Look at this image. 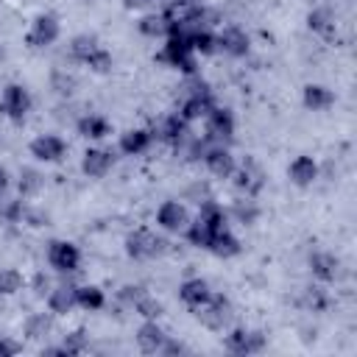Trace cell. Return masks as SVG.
<instances>
[{
	"instance_id": "6da1fadb",
	"label": "cell",
	"mask_w": 357,
	"mask_h": 357,
	"mask_svg": "<svg viewBox=\"0 0 357 357\" xmlns=\"http://www.w3.org/2000/svg\"><path fill=\"white\" fill-rule=\"evenodd\" d=\"M162 61H167L170 67L181 70L184 75H195V53H192V45H190V36H181V33H167V42L159 53Z\"/></svg>"
},
{
	"instance_id": "7a4b0ae2",
	"label": "cell",
	"mask_w": 357,
	"mask_h": 357,
	"mask_svg": "<svg viewBox=\"0 0 357 357\" xmlns=\"http://www.w3.org/2000/svg\"><path fill=\"white\" fill-rule=\"evenodd\" d=\"M165 240L156 237L151 229H134L128 237H126V254L131 259H153L165 251Z\"/></svg>"
},
{
	"instance_id": "3957f363",
	"label": "cell",
	"mask_w": 357,
	"mask_h": 357,
	"mask_svg": "<svg viewBox=\"0 0 357 357\" xmlns=\"http://www.w3.org/2000/svg\"><path fill=\"white\" fill-rule=\"evenodd\" d=\"M195 315H198V321L206 326V329H212V332H220L223 326H229L231 324V304H229V298H223V296H209V301L206 304H201L198 310H195Z\"/></svg>"
},
{
	"instance_id": "277c9868",
	"label": "cell",
	"mask_w": 357,
	"mask_h": 357,
	"mask_svg": "<svg viewBox=\"0 0 357 357\" xmlns=\"http://www.w3.org/2000/svg\"><path fill=\"white\" fill-rule=\"evenodd\" d=\"M0 112L14 120V123H22L25 114L31 112V92L22 86V84H8L3 86V95H0Z\"/></svg>"
},
{
	"instance_id": "5b68a950",
	"label": "cell",
	"mask_w": 357,
	"mask_h": 357,
	"mask_svg": "<svg viewBox=\"0 0 357 357\" xmlns=\"http://www.w3.org/2000/svg\"><path fill=\"white\" fill-rule=\"evenodd\" d=\"M47 262L56 273H75L81 265V251L70 240H53L47 245Z\"/></svg>"
},
{
	"instance_id": "8992f818",
	"label": "cell",
	"mask_w": 357,
	"mask_h": 357,
	"mask_svg": "<svg viewBox=\"0 0 357 357\" xmlns=\"http://www.w3.org/2000/svg\"><path fill=\"white\" fill-rule=\"evenodd\" d=\"M204 120H206V134H204V137H206L212 145H223V142H229V139L234 137V117H231L229 109L212 106Z\"/></svg>"
},
{
	"instance_id": "52a82bcc",
	"label": "cell",
	"mask_w": 357,
	"mask_h": 357,
	"mask_svg": "<svg viewBox=\"0 0 357 357\" xmlns=\"http://www.w3.org/2000/svg\"><path fill=\"white\" fill-rule=\"evenodd\" d=\"M231 176H234V187H237L240 192H245V198H254V195L262 190V184H265V173H262V167H259L251 156H245L243 165L234 167Z\"/></svg>"
},
{
	"instance_id": "ba28073f",
	"label": "cell",
	"mask_w": 357,
	"mask_h": 357,
	"mask_svg": "<svg viewBox=\"0 0 357 357\" xmlns=\"http://www.w3.org/2000/svg\"><path fill=\"white\" fill-rule=\"evenodd\" d=\"M226 349L231 351V354H257V351H262L265 349V335L262 332H257V329H243V326H237V329H231L229 335H226Z\"/></svg>"
},
{
	"instance_id": "9c48e42d",
	"label": "cell",
	"mask_w": 357,
	"mask_h": 357,
	"mask_svg": "<svg viewBox=\"0 0 357 357\" xmlns=\"http://www.w3.org/2000/svg\"><path fill=\"white\" fill-rule=\"evenodd\" d=\"M187 126H190V123L176 112V114H167V117L159 123L156 134H159L162 142H167V145H173L176 151H181V148L187 145V139H190V128H187Z\"/></svg>"
},
{
	"instance_id": "30bf717a",
	"label": "cell",
	"mask_w": 357,
	"mask_h": 357,
	"mask_svg": "<svg viewBox=\"0 0 357 357\" xmlns=\"http://www.w3.org/2000/svg\"><path fill=\"white\" fill-rule=\"evenodd\" d=\"M156 223H159L165 231L178 234V231H184V229L190 226V212H187V206L178 204V201H165V204L156 209Z\"/></svg>"
},
{
	"instance_id": "8fae6325",
	"label": "cell",
	"mask_w": 357,
	"mask_h": 357,
	"mask_svg": "<svg viewBox=\"0 0 357 357\" xmlns=\"http://www.w3.org/2000/svg\"><path fill=\"white\" fill-rule=\"evenodd\" d=\"M59 20L53 14H39L28 31V45L31 47H50L59 39Z\"/></svg>"
},
{
	"instance_id": "7c38bea8",
	"label": "cell",
	"mask_w": 357,
	"mask_h": 357,
	"mask_svg": "<svg viewBox=\"0 0 357 357\" xmlns=\"http://www.w3.org/2000/svg\"><path fill=\"white\" fill-rule=\"evenodd\" d=\"M67 153V142L59 134H39L31 142V156L39 162H61Z\"/></svg>"
},
{
	"instance_id": "4fadbf2b",
	"label": "cell",
	"mask_w": 357,
	"mask_h": 357,
	"mask_svg": "<svg viewBox=\"0 0 357 357\" xmlns=\"http://www.w3.org/2000/svg\"><path fill=\"white\" fill-rule=\"evenodd\" d=\"M215 42H218V47H220L226 56H231V59H243V56L248 53V47H251L248 33H245L243 28H237V25L223 28V31L215 36Z\"/></svg>"
},
{
	"instance_id": "5bb4252c",
	"label": "cell",
	"mask_w": 357,
	"mask_h": 357,
	"mask_svg": "<svg viewBox=\"0 0 357 357\" xmlns=\"http://www.w3.org/2000/svg\"><path fill=\"white\" fill-rule=\"evenodd\" d=\"M204 165H206V170H209L212 176H218V178H229V176L234 173V167H237L231 151L223 148V145H209V151L204 153Z\"/></svg>"
},
{
	"instance_id": "9a60e30c",
	"label": "cell",
	"mask_w": 357,
	"mask_h": 357,
	"mask_svg": "<svg viewBox=\"0 0 357 357\" xmlns=\"http://www.w3.org/2000/svg\"><path fill=\"white\" fill-rule=\"evenodd\" d=\"M112 162H114L112 159V151H106V148H89L84 153V159H81V170L89 178H103L112 170Z\"/></svg>"
},
{
	"instance_id": "2e32d148",
	"label": "cell",
	"mask_w": 357,
	"mask_h": 357,
	"mask_svg": "<svg viewBox=\"0 0 357 357\" xmlns=\"http://www.w3.org/2000/svg\"><path fill=\"white\" fill-rule=\"evenodd\" d=\"M212 106H215V100H212V92H195V95H184L178 114H181L187 123H192V120H201V117H206Z\"/></svg>"
},
{
	"instance_id": "e0dca14e",
	"label": "cell",
	"mask_w": 357,
	"mask_h": 357,
	"mask_svg": "<svg viewBox=\"0 0 357 357\" xmlns=\"http://www.w3.org/2000/svg\"><path fill=\"white\" fill-rule=\"evenodd\" d=\"M287 176H290V181H293L296 187H310V184L318 178V162H315L312 156L301 153V156H296V159L290 162Z\"/></svg>"
},
{
	"instance_id": "ac0fdd59",
	"label": "cell",
	"mask_w": 357,
	"mask_h": 357,
	"mask_svg": "<svg viewBox=\"0 0 357 357\" xmlns=\"http://www.w3.org/2000/svg\"><path fill=\"white\" fill-rule=\"evenodd\" d=\"M209 296H212V290H209V284H206L204 279H187V282H181V287H178V298H181L190 310H198L201 304H206Z\"/></svg>"
},
{
	"instance_id": "d6986e66",
	"label": "cell",
	"mask_w": 357,
	"mask_h": 357,
	"mask_svg": "<svg viewBox=\"0 0 357 357\" xmlns=\"http://www.w3.org/2000/svg\"><path fill=\"white\" fill-rule=\"evenodd\" d=\"M165 329L156 324V321H145L139 329H137V346L145 351V354H159L162 343H165Z\"/></svg>"
},
{
	"instance_id": "ffe728a7",
	"label": "cell",
	"mask_w": 357,
	"mask_h": 357,
	"mask_svg": "<svg viewBox=\"0 0 357 357\" xmlns=\"http://www.w3.org/2000/svg\"><path fill=\"white\" fill-rule=\"evenodd\" d=\"M310 271L318 282H335L337 271H340V262L335 254H326V251H315L310 257Z\"/></svg>"
},
{
	"instance_id": "44dd1931",
	"label": "cell",
	"mask_w": 357,
	"mask_h": 357,
	"mask_svg": "<svg viewBox=\"0 0 357 357\" xmlns=\"http://www.w3.org/2000/svg\"><path fill=\"white\" fill-rule=\"evenodd\" d=\"M151 139H153L151 131H145V128H131V131H126V134L120 137V151H123L126 156H139V153H145V151L151 148Z\"/></svg>"
},
{
	"instance_id": "7402d4cb",
	"label": "cell",
	"mask_w": 357,
	"mask_h": 357,
	"mask_svg": "<svg viewBox=\"0 0 357 357\" xmlns=\"http://www.w3.org/2000/svg\"><path fill=\"white\" fill-rule=\"evenodd\" d=\"M47 307L53 315H67L75 307V287L73 284H59L47 293Z\"/></svg>"
},
{
	"instance_id": "603a6c76",
	"label": "cell",
	"mask_w": 357,
	"mask_h": 357,
	"mask_svg": "<svg viewBox=\"0 0 357 357\" xmlns=\"http://www.w3.org/2000/svg\"><path fill=\"white\" fill-rule=\"evenodd\" d=\"M332 103H335V95H332L329 86H324V84H307V86H304V106H307V109L324 112V109H329Z\"/></svg>"
},
{
	"instance_id": "cb8c5ba5",
	"label": "cell",
	"mask_w": 357,
	"mask_h": 357,
	"mask_svg": "<svg viewBox=\"0 0 357 357\" xmlns=\"http://www.w3.org/2000/svg\"><path fill=\"white\" fill-rule=\"evenodd\" d=\"M78 134L81 137H86V139H103V137H109L112 134V126H109V120L106 117H100V114H84L81 120H78Z\"/></svg>"
},
{
	"instance_id": "d4e9b609",
	"label": "cell",
	"mask_w": 357,
	"mask_h": 357,
	"mask_svg": "<svg viewBox=\"0 0 357 357\" xmlns=\"http://www.w3.org/2000/svg\"><path fill=\"white\" fill-rule=\"evenodd\" d=\"M215 257H220V259H229V257H237L240 254V240L229 231V229H220L212 240H209V245H206Z\"/></svg>"
},
{
	"instance_id": "484cf974",
	"label": "cell",
	"mask_w": 357,
	"mask_h": 357,
	"mask_svg": "<svg viewBox=\"0 0 357 357\" xmlns=\"http://www.w3.org/2000/svg\"><path fill=\"white\" fill-rule=\"evenodd\" d=\"M103 304H106V296H103L100 287H95V284L75 287V307L95 312V310H103Z\"/></svg>"
},
{
	"instance_id": "4316f807",
	"label": "cell",
	"mask_w": 357,
	"mask_h": 357,
	"mask_svg": "<svg viewBox=\"0 0 357 357\" xmlns=\"http://www.w3.org/2000/svg\"><path fill=\"white\" fill-rule=\"evenodd\" d=\"M53 332V312H33L25 321V335L31 340H42Z\"/></svg>"
},
{
	"instance_id": "83f0119b",
	"label": "cell",
	"mask_w": 357,
	"mask_h": 357,
	"mask_svg": "<svg viewBox=\"0 0 357 357\" xmlns=\"http://www.w3.org/2000/svg\"><path fill=\"white\" fill-rule=\"evenodd\" d=\"M198 218L212 229V231H220V229H226V220H229V215H226V209L223 206H218L212 198H206L204 204H201V212H198Z\"/></svg>"
},
{
	"instance_id": "f1b7e54d",
	"label": "cell",
	"mask_w": 357,
	"mask_h": 357,
	"mask_svg": "<svg viewBox=\"0 0 357 357\" xmlns=\"http://www.w3.org/2000/svg\"><path fill=\"white\" fill-rule=\"evenodd\" d=\"M42 187H45V176H42L39 170H33V167H22V170H20V178H17V190H20V195H22V198H31V195H36Z\"/></svg>"
},
{
	"instance_id": "f546056e",
	"label": "cell",
	"mask_w": 357,
	"mask_h": 357,
	"mask_svg": "<svg viewBox=\"0 0 357 357\" xmlns=\"http://www.w3.org/2000/svg\"><path fill=\"white\" fill-rule=\"evenodd\" d=\"M307 25H310V31H315L321 36H332L335 33V17H332L329 8H312L307 14Z\"/></svg>"
},
{
	"instance_id": "4dcf8cb0",
	"label": "cell",
	"mask_w": 357,
	"mask_h": 357,
	"mask_svg": "<svg viewBox=\"0 0 357 357\" xmlns=\"http://www.w3.org/2000/svg\"><path fill=\"white\" fill-rule=\"evenodd\" d=\"M98 47H100V45H98V39H95L92 33H78V36L70 42V56H73L75 61H81V64H84V61H86Z\"/></svg>"
},
{
	"instance_id": "1f68e13d",
	"label": "cell",
	"mask_w": 357,
	"mask_h": 357,
	"mask_svg": "<svg viewBox=\"0 0 357 357\" xmlns=\"http://www.w3.org/2000/svg\"><path fill=\"white\" fill-rule=\"evenodd\" d=\"M231 218H234L237 223H243V226H251V223H257V218H259V206H257L251 198H240V201L231 204Z\"/></svg>"
},
{
	"instance_id": "d6a6232c",
	"label": "cell",
	"mask_w": 357,
	"mask_h": 357,
	"mask_svg": "<svg viewBox=\"0 0 357 357\" xmlns=\"http://www.w3.org/2000/svg\"><path fill=\"white\" fill-rule=\"evenodd\" d=\"M137 28H139L142 36L156 39V36L167 33V20H165V14H145V17L137 22Z\"/></svg>"
},
{
	"instance_id": "836d02e7",
	"label": "cell",
	"mask_w": 357,
	"mask_h": 357,
	"mask_svg": "<svg viewBox=\"0 0 357 357\" xmlns=\"http://www.w3.org/2000/svg\"><path fill=\"white\" fill-rule=\"evenodd\" d=\"M190 45H192V53H201V56H209L215 53L218 42H215V33L209 28H201L195 33H190Z\"/></svg>"
},
{
	"instance_id": "e575fe53",
	"label": "cell",
	"mask_w": 357,
	"mask_h": 357,
	"mask_svg": "<svg viewBox=\"0 0 357 357\" xmlns=\"http://www.w3.org/2000/svg\"><path fill=\"white\" fill-rule=\"evenodd\" d=\"M22 212H25V206L20 198H8L6 192H0V220L17 223V220H22Z\"/></svg>"
},
{
	"instance_id": "d590c367",
	"label": "cell",
	"mask_w": 357,
	"mask_h": 357,
	"mask_svg": "<svg viewBox=\"0 0 357 357\" xmlns=\"http://www.w3.org/2000/svg\"><path fill=\"white\" fill-rule=\"evenodd\" d=\"M61 346H64V354H81L89 346V335L84 329H73L70 335H64V343Z\"/></svg>"
},
{
	"instance_id": "8d00e7d4",
	"label": "cell",
	"mask_w": 357,
	"mask_h": 357,
	"mask_svg": "<svg viewBox=\"0 0 357 357\" xmlns=\"http://www.w3.org/2000/svg\"><path fill=\"white\" fill-rule=\"evenodd\" d=\"M304 307L312 310V312H324V310L329 307L326 290H324V287H310V290H304Z\"/></svg>"
},
{
	"instance_id": "74e56055",
	"label": "cell",
	"mask_w": 357,
	"mask_h": 357,
	"mask_svg": "<svg viewBox=\"0 0 357 357\" xmlns=\"http://www.w3.org/2000/svg\"><path fill=\"white\" fill-rule=\"evenodd\" d=\"M20 287H22V276H20V271H14V268H3V271H0V296H14Z\"/></svg>"
},
{
	"instance_id": "f35d334b",
	"label": "cell",
	"mask_w": 357,
	"mask_h": 357,
	"mask_svg": "<svg viewBox=\"0 0 357 357\" xmlns=\"http://www.w3.org/2000/svg\"><path fill=\"white\" fill-rule=\"evenodd\" d=\"M134 310H137V315H142L145 321H156V318L165 312V310H162V304H159L156 298H151L148 293H145V296H142V298L134 304Z\"/></svg>"
},
{
	"instance_id": "ab89813d",
	"label": "cell",
	"mask_w": 357,
	"mask_h": 357,
	"mask_svg": "<svg viewBox=\"0 0 357 357\" xmlns=\"http://www.w3.org/2000/svg\"><path fill=\"white\" fill-rule=\"evenodd\" d=\"M92 73H109L112 70V53L109 50H103V47H98L86 61H84Z\"/></svg>"
},
{
	"instance_id": "60d3db41",
	"label": "cell",
	"mask_w": 357,
	"mask_h": 357,
	"mask_svg": "<svg viewBox=\"0 0 357 357\" xmlns=\"http://www.w3.org/2000/svg\"><path fill=\"white\" fill-rule=\"evenodd\" d=\"M50 84H53V89L59 95H73L75 92V78L70 73H64V70H56L53 78H50Z\"/></svg>"
},
{
	"instance_id": "b9f144b4",
	"label": "cell",
	"mask_w": 357,
	"mask_h": 357,
	"mask_svg": "<svg viewBox=\"0 0 357 357\" xmlns=\"http://www.w3.org/2000/svg\"><path fill=\"white\" fill-rule=\"evenodd\" d=\"M142 296H145V287H142V284H126V287L117 290V298H120L126 307H134Z\"/></svg>"
},
{
	"instance_id": "7bdbcfd3",
	"label": "cell",
	"mask_w": 357,
	"mask_h": 357,
	"mask_svg": "<svg viewBox=\"0 0 357 357\" xmlns=\"http://www.w3.org/2000/svg\"><path fill=\"white\" fill-rule=\"evenodd\" d=\"M22 218H25V223H31V226H47V220H50L45 209H25Z\"/></svg>"
},
{
	"instance_id": "ee69618b",
	"label": "cell",
	"mask_w": 357,
	"mask_h": 357,
	"mask_svg": "<svg viewBox=\"0 0 357 357\" xmlns=\"http://www.w3.org/2000/svg\"><path fill=\"white\" fill-rule=\"evenodd\" d=\"M31 290L36 293V296H47L50 293V279L39 271V273H33V279H31Z\"/></svg>"
},
{
	"instance_id": "f6af8a7d",
	"label": "cell",
	"mask_w": 357,
	"mask_h": 357,
	"mask_svg": "<svg viewBox=\"0 0 357 357\" xmlns=\"http://www.w3.org/2000/svg\"><path fill=\"white\" fill-rule=\"evenodd\" d=\"M184 351H187V346H184L181 340H173V337H165V343H162V349H159V354H167V357L184 354Z\"/></svg>"
},
{
	"instance_id": "bcb514c9",
	"label": "cell",
	"mask_w": 357,
	"mask_h": 357,
	"mask_svg": "<svg viewBox=\"0 0 357 357\" xmlns=\"http://www.w3.org/2000/svg\"><path fill=\"white\" fill-rule=\"evenodd\" d=\"M187 198H195L198 204H204V201L209 198V190H206V184H192V187L187 190Z\"/></svg>"
},
{
	"instance_id": "7dc6e473",
	"label": "cell",
	"mask_w": 357,
	"mask_h": 357,
	"mask_svg": "<svg viewBox=\"0 0 357 357\" xmlns=\"http://www.w3.org/2000/svg\"><path fill=\"white\" fill-rule=\"evenodd\" d=\"M20 351V343H14V340H8V337H0V357H11V354H17Z\"/></svg>"
},
{
	"instance_id": "c3c4849f",
	"label": "cell",
	"mask_w": 357,
	"mask_h": 357,
	"mask_svg": "<svg viewBox=\"0 0 357 357\" xmlns=\"http://www.w3.org/2000/svg\"><path fill=\"white\" fill-rule=\"evenodd\" d=\"M153 3H167V0H123L126 8H148Z\"/></svg>"
},
{
	"instance_id": "681fc988",
	"label": "cell",
	"mask_w": 357,
	"mask_h": 357,
	"mask_svg": "<svg viewBox=\"0 0 357 357\" xmlns=\"http://www.w3.org/2000/svg\"><path fill=\"white\" fill-rule=\"evenodd\" d=\"M8 184H11V176H8V170H6V167H0V192H6V190H8Z\"/></svg>"
}]
</instances>
